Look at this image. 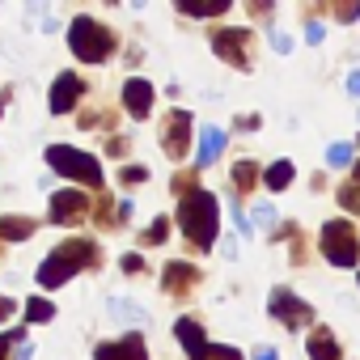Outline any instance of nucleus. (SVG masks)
Segmentation results:
<instances>
[{"label":"nucleus","mask_w":360,"mask_h":360,"mask_svg":"<svg viewBox=\"0 0 360 360\" xmlns=\"http://www.w3.org/2000/svg\"><path fill=\"white\" fill-rule=\"evenodd\" d=\"M221 148H225V131H221V127H204V131H200V165L208 169V165L221 157Z\"/></svg>","instance_id":"nucleus-16"},{"label":"nucleus","mask_w":360,"mask_h":360,"mask_svg":"<svg viewBox=\"0 0 360 360\" xmlns=\"http://www.w3.org/2000/svg\"><path fill=\"white\" fill-rule=\"evenodd\" d=\"M30 233H34L30 217H0V238H5V242H26Z\"/></svg>","instance_id":"nucleus-17"},{"label":"nucleus","mask_w":360,"mask_h":360,"mask_svg":"<svg viewBox=\"0 0 360 360\" xmlns=\"http://www.w3.org/2000/svg\"><path fill=\"white\" fill-rule=\"evenodd\" d=\"M178 229L187 233V242L195 250H212L217 233H221V204L208 191H187L178 204Z\"/></svg>","instance_id":"nucleus-1"},{"label":"nucleus","mask_w":360,"mask_h":360,"mask_svg":"<svg viewBox=\"0 0 360 360\" xmlns=\"http://www.w3.org/2000/svg\"><path fill=\"white\" fill-rule=\"evenodd\" d=\"M326 165L330 169H347L352 165V144H330L326 148Z\"/></svg>","instance_id":"nucleus-21"},{"label":"nucleus","mask_w":360,"mask_h":360,"mask_svg":"<svg viewBox=\"0 0 360 360\" xmlns=\"http://www.w3.org/2000/svg\"><path fill=\"white\" fill-rule=\"evenodd\" d=\"M200 360H242V352L238 347H225V343H208V352Z\"/></svg>","instance_id":"nucleus-26"},{"label":"nucleus","mask_w":360,"mask_h":360,"mask_svg":"<svg viewBox=\"0 0 360 360\" xmlns=\"http://www.w3.org/2000/svg\"><path fill=\"white\" fill-rule=\"evenodd\" d=\"M255 178H259V165H255V161H238V165H233V187H238L242 195L255 187Z\"/></svg>","instance_id":"nucleus-19"},{"label":"nucleus","mask_w":360,"mask_h":360,"mask_svg":"<svg viewBox=\"0 0 360 360\" xmlns=\"http://www.w3.org/2000/svg\"><path fill=\"white\" fill-rule=\"evenodd\" d=\"M81 94H85V81L77 72H60L51 85V115H68L81 102Z\"/></svg>","instance_id":"nucleus-10"},{"label":"nucleus","mask_w":360,"mask_h":360,"mask_svg":"<svg viewBox=\"0 0 360 360\" xmlns=\"http://www.w3.org/2000/svg\"><path fill=\"white\" fill-rule=\"evenodd\" d=\"M322 255H326V263H335V267H356V259H360V238H356V229H352L347 221H326V225H322Z\"/></svg>","instance_id":"nucleus-5"},{"label":"nucleus","mask_w":360,"mask_h":360,"mask_svg":"<svg viewBox=\"0 0 360 360\" xmlns=\"http://www.w3.org/2000/svg\"><path fill=\"white\" fill-rule=\"evenodd\" d=\"M339 204H343L347 212H360V183H347V187H339Z\"/></svg>","instance_id":"nucleus-25"},{"label":"nucleus","mask_w":360,"mask_h":360,"mask_svg":"<svg viewBox=\"0 0 360 360\" xmlns=\"http://www.w3.org/2000/svg\"><path fill=\"white\" fill-rule=\"evenodd\" d=\"M89 195H81V191H56L51 195V225H77V221H85L89 217Z\"/></svg>","instance_id":"nucleus-8"},{"label":"nucleus","mask_w":360,"mask_h":360,"mask_svg":"<svg viewBox=\"0 0 360 360\" xmlns=\"http://www.w3.org/2000/svg\"><path fill=\"white\" fill-rule=\"evenodd\" d=\"M305 39H309V43H322V39H326V30H322V22H309V30H305Z\"/></svg>","instance_id":"nucleus-31"},{"label":"nucleus","mask_w":360,"mask_h":360,"mask_svg":"<svg viewBox=\"0 0 360 360\" xmlns=\"http://www.w3.org/2000/svg\"><path fill=\"white\" fill-rule=\"evenodd\" d=\"M183 13H191V18H217V13H225L229 9V0H217V5H178Z\"/></svg>","instance_id":"nucleus-24"},{"label":"nucleus","mask_w":360,"mask_h":360,"mask_svg":"<svg viewBox=\"0 0 360 360\" xmlns=\"http://www.w3.org/2000/svg\"><path fill=\"white\" fill-rule=\"evenodd\" d=\"M47 165L56 174H64V178H77V183H85V187H102V165H98V157H89V153H81L72 144H51L47 148Z\"/></svg>","instance_id":"nucleus-4"},{"label":"nucleus","mask_w":360,"mask_h":360,"mask_svg":"<svg viewBox=\"0 0 360 360\" xmlns=\"http://www.w3.org/2000/svg\"><path fill=\"white\" fill-rule=\"evenodd\" d=\"M335 18L339 22H356L360 18V5H335Z\"/></svg>","instance_id":"nucleus-29"},{"label":"nucleus","mask_w":360,"mask_h":360,"mask_svg":"<svg viewBox=\"0 0 360 360\" xmlns=\"http://www.w3.org/2000/svg\"><path fill=\"white\" fill-rule=\"evenodd\" d=\"M305 352H309V360H339V343H335V335H330L326 326H318V330L305 339Z\"/></svg>","instance_id":"nucleus-15"},{"label":"nucleus","mask_w":360,"mask_h":360,"mask_svg":"<svg viewBox=\"0 0 360 360\" xmlns=\"http://www.w3.org/2000/svg\"><path fill=\"white\" fill-rule=\"evenodd\" d=\"M30 356H34V347H18L13 352V360H30Z\"/></svg>","instance_id":"nucleus-37"},{"label":"nucleus","mask_w":360,"mask_h":360,"mask_svg":"<svg viewBox=\"0 0 360 360\" xmlns=\"http://www.w3.org/2000/svg\"><path fill=\"white\" fill-rule=\"evenodd\" d=\"M174 335H178V343H183V352H187L191 360H200V356L208 352V339H204V326H200L195 318H178V322H174Z\"/></svg>","instance_id":"nucleus-14"},{"label":"nucleus","mask_w":360,"mask_h":360,"mask_svg":"<svg viewBox=\"0 0 360 360\" xmlns=\"http://www.w3.org/2000/svg\"><path fill=\"white\" fill-rule=\"evenodd\" d=\"M255 360H280V352L276 347H255Z\"/></svg>","instance_id":"nucleus-35"},{"label":"nucleus","mask_w":360,"mask_h":360,"mask_svg":"<svg viewBox=\"0 0 360 360\" xmlns=\"http://www.w3.org/2000/svg\"><path fill=\"white\" fill-rule=\"evenodd\" d=\"M356 183H360V161H356Z\"/></svg>","instance_id":"nucleus-38"},{"label":"nucleus","mask_w":360,"mask_h":360,"mask_svg":"<svg viewBox=\"0 0 360 360\" xmlns=\"http://www.w3.org/2000/svg\"><path fill=\"white\" fill-rule=\"evenodd\" d=\"M123 271H131V276L144 271V259H140V255H123Z\"/></svg>","instance_id":"nucleus-30"},{"label":"nucleus","mask_w":360,"mask_h":360,"mask_svg":"<svg viewBox=\"0 0 360 360\" xmlns=\"http://www.w3.org/2000/svg\"><path fill=\"white\" fill-rule=\"evenodd\" d=\"M187 144H191V115L187 110H174L169 119H165V136H161V148H165V157H187Z\"/></svg>","instance_id":"nucleus-9"},{"label":"nucleus","mask_w":360,"mask_h":360,"mask_svg":"<svg viewBox=\"0 0 360 360\" xmlns=\"http://www.w3.org/2000/svg\"><path fill=\"white\" fill-rule=\"evenodd\" d=\"M347 94H356V98H360V72H352V77H347Z\"/></svg>","instance_id":"nucleus-36"},{"label":"nucleus","mask_w":360,"mask_h":360,"mask_svg":"<svg viewBox=\"0 0 360 360\" xmlns=\"http://www.w3.org/2000/svg\"><path fill=\"white\" fill-rule=\"evenodd\" d=\"M94 263H98V246H94L89 238H68V242H60V246L43 259L39 284H43V288H60V284H68L77 271H85V267H94Z\"/></svg>","instance_id":"nucleus-2"},{"label":"nucleus","mask_w":360,"mask_h":360,"mask_svg":"<svg viewBox=\"0 0 360 360\" xmlns=\"http://www.w3.org/2000/svg\"><path fill=\"white\" fill-rule=\"evenodd\" d=\"M94 360H148V347H144L140 335H123L115 343H98Z\"/></svg>","instance_id":"nucleus-11"},{"label":"nucleus","mask_w":360,"mask_h":360,"mask_svg":"<svg viewBox=\"0 0 360 360\" xmlns=\"http://www.w3.org/2000/svg\"><path fill=\"white\" fill-rule=\"evenodd\" d=\"M56 318V305L51 301H43V297H30L26 301V322H51Z\"/></svg>","instance_id":"nucleus-20"},{"label":"nucleus","mask_w":360,"mask_h":360,"mask_svg":"<svg viewBox=\"0 0 360 360\" xmlns=\"http://www.w3.org/2000/svg\"><path fill=\"white\" fill-rule=\"evenodd\" d=\"M110 314H115V318H127V322H144V318H148L136 301H110Z\"/></svg>","instance_id":"nucleus-23"},{"label":"nucleus","mask_w":360,"mask_h":360,"mask_svg":"<svg viewBox=\"0 0 360 360\" xmlns=\"http://www.w3.org/2000/svg\"><path fill=\"white\" fill-rule=\"evenodd\" d=\"M263 183H267L271 191H284V187L292 183V161H276V165L263 174Z\"/></svg>","instance_id":"nucleus-18"},{"label":"nucleus","mask_w":360,"mask_h":360,"mask_svg":"<svg viewBox=\"0 0 360 360\" xmlns=\"http://www.w3.org/2000/svg\"><path fill=\"white\" fill-rule=\"evenodd\" d=\"M68 47H72V56L77 60H85V64H102V60H110V51H115V34L102 26V22H94V18H72V26H68Z\"/></svg>","instance_id":"nucleus-3"},{"label":"nucleus","mask_w":360,"mask_h":360,"mask_svg":"<svg viewBox=\"0 0 360 360\" xmlns=\"http://www.w3.org/2000/svg\"><path fill=\"white\" fill-rule=\"evenodd\" d=\"M255 221H259V225H276V212H271V208H259Z\"/></svg>","instance_id":"nucleus-34"},{"label":"nucleus","mask_w":360,"mask_h":360,"mask_svg":"<svg viewBox=\"0 0 360 360\" xmlns=\"http://www.w3.org/2000/svg\"><path fill=\"white\" fill-rule=\"evenodd\" d=\"M13 309H18V305H13L9 297H0V322H9V318H13Z\"/></svg>","instance_id":"nucleus-33"},{"label":"nucleus","mask_w":360,"mask_h":360,"mask_svg":"<svg viewBox=\"0 0 360 360\" xmlns=\"http://www.w3.org/2000/svg\"><path fill=\"white\" fill-rule=\"evenodd\" d=\"M123 106H127L131 119H148V110H153V85L144 77H131L123 85Z\"/></svg>","instance_id":"nucleus-12"},{"label":"nucleus","mask_w":360,"mask_h":360,"mask_svg":"<svg viewBox=\"0 0 360 360\" xmlns=\"http://www.w3.org/2000/svg\"><path fill=\"white\" fill-rule=\"evenodd\" d=\"M195 284H200V271H195L191 263H165V276H161V288H165V292L183 297V292H191Z\"/></svg>","instance_id":"nucleus-13"},{"label":"nucleus","mask_w":360,"mask_h":360,"mask_svg":"<svg viewBox=\"0 0 360 360\" xmlns=\"http://www.w3.org/2000/svg\"><path fill=\"white\" fill-rule=\"evenodd\" d=\"M144 178H148L144 165H127V169H119V183H144Z\"/></svg>","instance_id":"nucleus-28"},{"label":"nucleus","mask_w":360,"mask_h":360,"mask_svg":"<svg viewBox=\"0 0 360 360\" xmlns=\"http://www.w3.org/2000/svg\"><path fill=\"white\" fill-rule=\"evenodd\" d=\"M22 339H26V326H18V330H5V335H0V360H9V352H13Z\"/></svg>","instance_id":"nucleus-27"},{"label":"nucleus","mask_w":360,"mask_h":360,"mask_svg":"<svg viewBox=\"0 0 360 360\" xmlns=\"http://www.w3.org/2000/svg\"><path fill=\"white\" fill-rule=\"evenodd\" d=\"M165 233H169V221H165V217H157V221L140 233V242H144V246H161V242H165Z\"/></svg>","instance_id":"nucleus-22"},{"label":"nucleus","mask_w":360,"mask_h":360,"mask_svg":"<svg viewBox=\"0 0 360 360\" xmlns=\"http://www.w3.org/2000/svg\"><path fill=\"white\" fill-rule=\"evenodd\" d=\"M267 309H271V318H280L288 330H305V326L314 322V309H309L297 292H288V288H276V292L267 297Z\"/></svg>","instance_id":"nucleus-6"},{"label":"nucleus","mask_w":360,"mask_h":360,"mask_svg":"<svg viewBox=\"0 0 360 360\" xmlns=\"http://www.w3.org/2000/svg\"><path fill=\"white\" fill-rule=\"evenodd\" d=\"M271 47H276V51H280V56H288V51H292V43H288V39H284V34H271Z\"/></svg>","instance_id":"nucleus-32"},{"label":"nucleus","mask_w":360,"mask_h":360,"mask_svg":"<svg viewBox=\"0 0 360 360\" xmlns=\"http://www.w3.org/2000/svg\"><path fill=\"white\" fill-rule=\"evenodd\" d=\"M212 51L221 60H229L233 68H250V30H217Z\"/></svg>","instance_id":"nucleus-7"}]
</instances>
